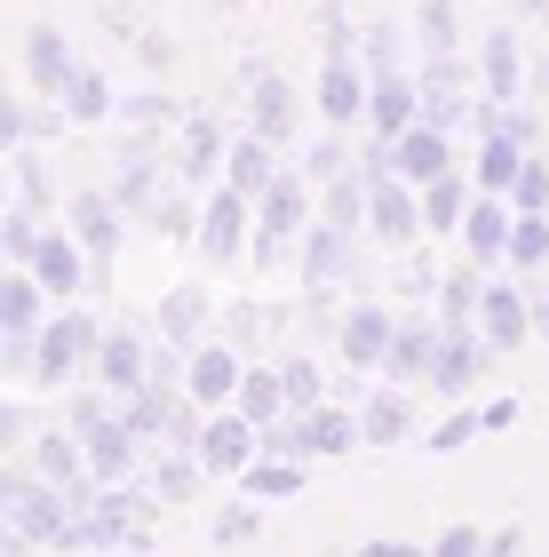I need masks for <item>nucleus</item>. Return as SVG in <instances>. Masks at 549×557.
Segmentation results:
<instances>
[{
    "instance_id": "f257e3e1",
    "label": "nucleus",
    "mask_w": 549,
    "mask_h": 557,
    "mask_svg": "<svg viewBox=\"0 0 549 557\" xmlns=\"http://www.w3.org/2000/svg\"><path fill=\"white\" fill-rule=\"evenodd\" d=\"M359 175H366V232L390 239V247H414L422 239V191L407 184V175H390L383 151H374Z\"/></svg>"
},
{
    "instance_id": "f03ea898",
    "label": "nucleus",
    "mask_w": 549,
    "mask_h": 557,
    "mask_svg": "<svg viewBox=\"0 0 549 557\" xmlns=\"http://www.w3.org/2000/svg\"><path fill=\"white\" fill-rule=\"evenodd\" d=\"M255 223H263V232H255V256L263 263H287V239H303L311 232V175H279V184H271L263 199H255Z\"/></svg>"
},
{
    "instance_id": "7ed1b4c3",
    "label": "nucleus",
    "mask_w": 549,
    "mask_h": 557,
    "mask_svg": "<svg viewBox=\"0 0 549 557\" xmlns=\"http://www.w3.org/2000/svg\"><path fill=\"white\" fill-rule=\"evenodd\" d=\"M96 319L88 311H57V319H40V335H33V383H72L80 374V359H96Z\"/></svg>"
},
{
    "instance_id": "20e7f679",
    "label": "nucleus",
    "mask_w": 549,
    "mask_h": 557,
    "mask_svg": "<svg viewBox=\"0 0 549 557\" xmlns=\"http://www.w3.org/2000/svg\"><path fill=\"white\" fill-rule=\"evenodd\" d=\"M502 359L486 335H478V319H446V335H438V359H431V391H446V398H470L478 391V374Z\"/></svg>"
},
{
    "instance_id": "39448f33",
    "label": "nucleus",
    "mask_w": 549,
    "mask_h": 557,
    "mask_svg": "<svg viewBox=\"0 0 549 557\" xmlns=\"http://www.w3.org/2000/svg\"><path fill=\"white\" fill-rule=\"evenodd\" d=\"M255 454H263V430L247 422L239 407H215L208 414V430H199V462H208V478H239Z\"/></svg>"
},
{
    "instance_id": "423d86ee",
    "label": "nucleus",
    "mask_w": 549,
    "mask_h": 557,
    "mask_svg": "<svg viewBox=\"0 0 549 557\" xmlns=\"http://www.w3.org/2000/svg\"><path fill=\"white\" fill-rule=\"evenodd\" d=\"M383 160H390V175H407V184L422 191V184H438V175L454 168V144H446V128H431V120H414V128L383 136Z\"/></svg>"
},
{
    "instance_id": "0eeeda50",
    "label": "nucleus",
    "mask_w": 549,
    "mask_h": 557,
    "mask_svg": "<svg viewBox=\"0 0 549 557\" xmlns=\"http://www.w3.org/2000/svg\"><path fill=\"white\" fill-rule=\"evenodd\" d=\"M64 223H72V239L88 247V263H112L120 232H128V208H120V191H72Z\"/></svg>"
},
{
    "instance_id": "6e6552de",
    "label": "nucleus",
    "mask_w": 549,
    "mask_h": 557,
    "mask_svg": "<svg viewBox=\"0 0 549 557\" xmlns=\"http://www.w3.org/2000/svg\"><path fill=\"white\" fill-rule=\"evenodd\" d=\"M247 223H255V199L247 191H208V208H199V247H208L215 263H239L247 256Z\"/></svg>"
},
{
    "instance_id": "1a4fd4ad",
    "label": "nucleus",
    "mask_w": 549,
    "mask_h": 557,
    "mask_svg": "<svg viewBox=\"0 0 549 557\" xmlns=\"http://www.w3.org/2000/svg\"><path fill=\"white\" fill-rule=\"evenodd\" d=\"M510 232H517L510 191H478V199H470V215H462V247H470V263H510Z\"/></svg>"
},
{
    "instance_id": "9d476101",
    "label": "nucleus",
    "mask_w": 549,
    "mask_h": 557,
    "mask_svg": "<svg viewBox=\"0 0 549 557\" xmlns=\"http://www.w3.org/2000/svg\"><path fill=\"white\" fill-rule=\"evenodd\" d=\"M390 335H398V311H383V302H351L342 326H335V350H342V367H383Z\"/></svg>"
},
{
    "instance_id": "9b49d317",
    "label": "nucleus",
    "mask_w": 549,
    "mask_h": 557,
    "mask_svg": "<svg viewBox=\"0 0 549 557\" xmlns=\"http://www.w3.org/2000/svg\"><path fill=\"white\" fill-rule=\"evenodd\" d=\"M239 383H247V367H239V343H191V398H199V407H232V398H239Z\"/></svg>"
},
{
    "instance_id": "f8f14e48",
    "label": "nucleus",
    "mask_w": 549,
    "mask_h": 557,
    "mask_svg": "<svg viewBox=\"0 0 549 557\" xmlns=\"http://www.w3.org/2000/svg\"><path fill=\"white\" fill-rule=\"evenodd\" d=\"M366 96H374V72L359 57H327V72H319V112H327V128L366 120Z\"/></svg>"
},
{
    "instance_id": "ddd939ff",
    "label": "nucleus",
    "mask_w": 549,
    "mask_h": 557,
    "mask_svg": "<svg viewBox=\"0 0 549 557\" xmlns=\"http://www.w3.org/2000/svg\"><path fill=\"white\" fill-rule=\"evenodd\" d=\"M422 120H431V128H454L462 112H478L470 104V72L454 64V57H422Z\"/></svg>"
},
{
    "instance_id": "4468645a",
    "label": "nucleus",
    "mask_w": 549,
    "mask_h": 557,
    "mask_svg": "<svg viewBox=\"0 0 549 557\" xmlns=\"http://www.w3.org/2000/svg\"><path fill=\"white\" fill-rule=\"evenodd\" d=\"M96 383H104L112 398L144 391V383H152V343L128 335V326H120V335H104V343H96Z\"/></svg>"
},
{
    "instance_id": "2eb2a0df",
    "label": "nucleus",
    "mask_w": 549,
    "mask_h": 557,
    "mask_svg": "<svg viewBox=\"0 0 549 557\" xmlns=\"http://www.w3.org/2000/svg\"><path fill=\"white\" fill-rule=\"evenodd\" d=\"M438 335H446V319H398V335H390V359H383V383H431Z\"/></svg>"
},
{
    "instance_id": "dca6fc26",
    "label": "nucleus",
    "mask_w": 549,
    "mask_h": 557,
    "mask_svg": "<svg viewBox=\"0 0 549 557\" xmlns=\"http://www.w3.org/2000/svg\"><path fill=\"white\" fill-rule=\"evenodd\" d=\"M24 271H33L48 295H80L88 287V247L72 232H40V247H33V263H24Z\"/></svg>"
},
{
    "instance_id": "f3484780",
    "label": "nucleus",
    "mask_w": 549,
    "mask_h": 557,
    "mask_svg": "<svg viewBox=\"0 0 549 557\" xmlns=\"http://www.w3.org/2000/svg\"><path fill=\"white\" fill-rule=\"evenodd\" d=\"M279 144H271V136H255V128H247L232 151H223V184H232V191H247V199H263L271 184H279Z\"/></svg>"
},
{
    "instance_id": "a211bd4d",
    "label": "nucleus",
    "mask_w": 549,
    "mask_h": 557,
    "mask_svg": "<svg viewBox=\"0 0 549 557\" xmlns=\"http://www.w3.org/2000/svg\"><path fill=\"white\" fill-rule=\"evenodd\" d=\"M478 72H486V96L494 104H517V96H526V48H517V33H486L478 40Z\"/></svg>"
},
{
    "instance_id": "6ab92c4d",
    "label": "nucleus",
    "mask_w": 549,
    "mask_h": 557,
    "mask_svg": "<svg viewBox=\"0 0 549 557\" xmlns=\"http://www.w3.org/2000/svg\"><path fill=\"white\" fill-rule=\"evenodd\" d=\"M478 335L494 343V350H517L534 335V295H517V287H486V302H478Z\"/></svg>"
},
{
    "instance_id": "aec40b11",
    "label": "nucleus",
    "mask_w": 549,
    "mask_h": 557,
    "mask_svg": "<svg viewBox=\"0 0 549 557\" xmlns=\"http://www.w3.org/2000/svg\"><path fill=\"white\" fill-rule=\"evenodd\" d=\"M33 470L48 478V486H88V446H80V430H40L33 438Z\"/></svg>"
},
{
    "instance_id": "412c9836",
    "label": "nucleus",
    "mask_w": 549,
    "mask_h": 557,
    "mask_svg": "<svg viewBox=\"0 0 549 557\" xmlns=\"http://www.w3.org/2000/svg\"><path fill=\"white\" fill-rule=\"evenodd\" d=\"M303 278H311L319 295L342 287V278H351V232H335V223H311V232H303Z\"/></svg>"
},
{
    "instance_id": "4be33fe9",
    "label": "nucleus",
    "mask_w": 549,
    "mask_h": 557,
    "mask_svg": "<svg viewBox=\"0 0 549 557\" xmlns=\"http://www.w3.org/2000/svg\"><path fill=\"white\" fill-rule=\"evenodd\" d=\"M366 120H374V128H383V136H398V128H414V120H422V88L407 81V72H374Z\"/></svg>"
},
{
    "instance_id": "5701e85b",
    "label": "nucleus",
    "mask_w": 549,
    "mask_h": 557,
    "mask_svg": "<svg viewBox=\"0 0 549 557\" xmlns=\"http://www.w3.org/2000/svg\"><path fill=\"white\" fill-rule=\"evenodd\" d=\"M24 72H33V96H64V81H72L80 64H72V48H64L57 24H40V33L24 40Z\"/></svg>"
},
{
    "instance_id": "b1692460",
    "label": "nucleus",
    "mask_w": 549,
    "mask_h": 557,
    "mask_svg": "<svg viewBox=\"0 0 549 557\" xmlns=\"http://www.w3.org/2000/svg\"><path fill=\"white\" fill-rule=\"evenodd\" d=\"M359 430H366V446H398L414 430V398H407V383H383L359 407Z\"/></svg>"
},
{
    "instance_id": "393cba45",
    "label": "nucleus",
    "mask_w": 549,
    "mask_h": 557,
    "mask_svg": "<svg viewBox=\"0 0 549 557\" xmlns=\"http://www.w3.org/2000/svg\"><path fill=\"white\" fill-rule=\"evenodd\" d=\"M144 462H152V470H144V486H152L160 502H191L199 478H208V462H199L191 446H176V454H152V446H144Z\"/></svg>"
},
{
    "instance_id": "a878e982",
    "label": "nucleus",
    "mask_w": 549,
    "mask_h": 557,
    "mask_svg": "<svg viewBox=\"0 0 549 557\" xmlns=\"http://www.w3.org/2000/svg\"><path fill=\"white\" fill-rule=\"evenodd\" d=\"M247 81H255V136L287 144L295 136V96H287V81H279V72H263V64H247Z\"/></svg>"
},
{
    "instance_id": "bb28decb",
    "label": "nucleus",
    "mask_w": 549,
    "mask_h": 557,
    "mask_svg": "<svg viewBox=\"0 0 549 557\" xmlns=\"http://www.w3.org/2000/svg\"><path fill=\"white\" fill-rule=\"evenodd\" d=\"M470 199H478V191H470V175H454V168H446L438 184H422V232H462Z\"/></svg>"
},
{
    "instance_id": "cd10ccee",
    "label": "nucleus",
    "mask_w": 549,
    "mask_h": 557,
    "mask_svg": "<svg viewBox=\"0 0 549 557\" xmlns=\"http://www.w3.org/2000/svg\"><path fill=\"white\" fill-rule=\"evenodd\" d=\"M40 278L33 271H9L0 278V335H40Z\"/></svg>"
},
{
    "instance_id": "c85d7f7f",
    "label": "nucleus",
    "mask_w": 549,
    "mask_h": 557,
    "mask_svg": "<svg viewBox=\"0 0 549 557\" xmlns=\"http://www.w3.org/2000/svg\"><path fill=\"white\" fill-rule=\"evenodd\" d=\"M303 430H311V462L319 454H351L366 430H359V414L351 407H327V398H319V407H303Z\"/></svg>"
},
{
    "instance_id": "c756f323",
    "label": "nucleus",
    "mask_w": 549,
    "mask_h": 557,
    "mask_svg": "<svg viewBox=\"0 0 549 557\" xmlns=\"http://www.w3.org/2000/svg\"><path fill=\"white\" fill-rule=\"evenodd\" d=\"M208 319H215L208 287H176V295L160 302V335L167 343H199V335H208Z\"/></svg>"
},
{
    "instance_id": "7c9ffc66",
    "label": "nucleus",
    "mask_w": 549,
    "mask_h": 557,
    "mask_svg": "<svg viewBox=\"0 0 549 557\" xmlns=\"http://www.w3.org/2000/svg\"><path fill=\"white\" fill-rule=\"evenodd\" d=\"M232 407L247 414V422H279V414H295L287 407V383H279V367H247V383H239V398H232Z\"/></svg>"
},
{
    "instance_id": "2f4dec72",
    "label": "nucleus",
    "mask_w": 549,
    "mask_h": 557,
    "mask_svg": "<svg viewBox=\"0 0 549 557\" xmlns=\"http://www.w3.org/2000/svg\"><path fill=\"white\" fill-rule=\"evenodd\" d=\"M239 486L255 502H287V494H303V462H287V454H255V462L239 470Z\"/></svg>"
},
{
    "instance_id": "473e14b6",
    "label": "nucleus",
    "mask_w": 549,
    "mask_h": 557,
    "mask_svg": "<svg viewBox=\"0 0 549 557\" xmlns=\"http://www.w3.org/2000/svg\"><path fill=\"white\" fill-rule=\"evenodd\" d=\"M517 168H526V144H517V136H502V128L478 136V191H510Z\"/></svg>"
},
{
    "instance_id": "72a5a7b5",
    "label": "nucleus",
    "mask_w": 549,
    "mask_h": 557,
    "mask_svg": "<svg viewBox=\"0 0 549 557\" xmlns=\"http://www.w3.org/2000/svg\"><path fill=\"white\" fill-rule=\"evenodd\" d=\"M319 223H335V232L359 239V223H366V175H335L327 199H319Z\"/></svg>"
},
{
    "instance_id": "f704fd0d",
    "label": "nucleus",
    "mask_w": 549,
    "mask_h": 557,
    "mask_svg": "<svg viewBox=\"0 0 549 557\" xmlns=\"http://www.w3.org/2000/svg\"><path fill=\"white\" fill-rule=\"evenodd\" d=\"M486 263H462V271H446L438 278V319H478V302H486Z\"/></svg>"
},
{
    "instance_id": "c9c22d12",
    "label": "nucleus",
    "mask_w": 549,
    "mask_h": 557,
    "mask_svg": "<svg viewBox=\"0 0 549 557\" xmlns=\"http://www.w3.org/2000/svg\"><path fill=\"white\" fill-rule=\"evenodd\" d=\"M414 33H422V57H454V0H422L414 9Z\"/></svg>"
},
{
    "instance_id": "e433bc0d",
    "label": "nucleus",
    "mask_w": 549,
    "mask_h": 557,
    "mask_svg": "<svg viewBox=\"0 0 549 557\" xmlns=\"http://www.w3.org/2000/svg\"><path fill=\"white\" fill-rule=\"evenodd\" d=\"M510 263L517 271H549V215L517 208V232H510Z\"/></svg>"
},
{
    "instance_id": "4c0bfd02",
    "label": "nucleus",
    "mask_w": 549,
    "mask_h": 557,
    "mask_svg": "<svg viewBox=\"0 0 549 557\" xmlns=\"http://www.w3.org/2000/svg\"><path fill=\"white\" fill-rule=\"evenodd\" d=\"M64 112H72V120H104V112H112V88H104V72H88V64L72 72V81H64Z\"/></svg>"
},
{
    "instance_id": "58836bf2",
    "label": "nucleus",
    "mask_w": 549,
    "mask_h": 557,
    "mask_svg": "<svg viewBox=\"0 0 549 557\" xmlns=\"http://www.w3.org/2000/svg\"><path fill=\"white\" fill-rule=\"evenodd\" d=\"M176 168H184V184H208V175L223 168V160H215V120H191V136H184V160H176Z\"/></svg>"
},
{
    "instance_id": "ea45409f",
    "label": "nucleus",
    "mask_w": 549,
    "mask_h": 557,
    "mask_svg": "<svg viewBox=\"0 0 549 557\" xmlns=\"http://www.w3.org/2000/svg\"><path fill=\"white\" fill-rule=\"evenodd\" d=\"M279 383H287V407H295V414L319 407V367L303 359V350H279Z\"/></svg>"
},
{
    "instance_id": "a19ab883",
    "label": "nucleus",
    "mask_w": 549,
    "mask_h": 557,
    "mask_svg": "<svg viewBox=\"0 0 549 557\" xmlns=\"http://www.w3.org/2000/svg\"><path fill=\"white\" fill-rule=\"evenodd\" d=\"M144 223H160V239H199V208L184 191H160V208L144 215Z\"/></svg>"
},
{
    "instance_id": "79ce46f5",
    "label": "nucleus",
    "mask_w": 549,
    "mask_h": 557,
    "mask_svg": "<svg viewBox=\"0 0 549 557\" xmlns=\"http://www.w3.org/2000/svg\"><path fill=\"white\" fill-rule=\"evenodd\" d=\"M510 208L549 215V160H534V151H526V168H517V184H510Z\"/></svg>"
},
{
    "instance_id": "37998d69",
    "label": "nucleus",
    "mask_w": 549,
    "mask_h": 557,
    "mask_svg": "<svg viewBox=\"0 0 549 557\" xmlns=\"http://www.w3.org/2000/svg\"><path fill=\"white\" fill-rule=\"evenodd\" d=\"M271 326H279V319H271V311H263V302H239V311H232V319H223V343H239V350H255V343L271 335Z\"/></svg>"
},
{
    "instance_id": "c03bdc74",
    "label": "nucleus",
    "mask_w": 549,
    "mask_h": 557,
    "mask_svg": "<svg viewBox=\"0 0 549 557\" xmlns=\"http://www.w3.org/2000/svg\"><path fill=\"white\" fill-rule=\"evenodd\" d=\"M342 168H351V151H342V136H319V144H311V160H303V175H311V184H335Z\"/></svg>"
},
{
    "instance_id": "a18cd8bd",
    "label": "nucleus",
    "mask_w": 549,
    "mask_h": 557,
    "mask_svg": "<svg viewBox=\"0 0 549 557\" xmlns=\"http://www.w3.org/2000/svg\"><path fill=\"white\" fill-rule=\"evenodd\" d=\"M359 64H366V72H398V24H366Z\"/></svg>"
},
{
    "instance_id": "49530a36",
    "label": "nucleus",
    "mask_w": 549,
    "mask_h": 557,
    "mask_svg": "<svg viewBox=\"0 0 549 557\" xmlns=\"http://www.w3.org/2000/svg\"><path fill=\"white\" fill-rule=\"evenodd\" d=\"M24 144H33V112L16 96H0V151H24Z\"/></svg>"
},
{
    "instance_id": "de8ad7c7",
    "label": "nucleus",
    "mask_w": 549,
    "mask_h": 557,
    "mask_svg": "<svg viewBox=\"0 0 549 557\" xmlns=\"http://www.w3.org/2000/svg\"><path fill=\"white\" fill-rule=\"evenodd\" d=\"M431 557H486V534L478 525H446V534L431 542Z\"/></svg>"
},
{
    "instance_id": "09e8293b",
    "label": "nucleus",
    "mask_w": 549,
    "mask_h": 557,
    "mask_svg": "<svg viewBox=\"0 0 549 557\" xmlns=\"http://www.w3.org/2000/svg\"><path fill=\"white\" fill-rule=\"evenodd\" d=\"M470 430H486V414H446V422L431 430V454H454V446H470Z\"/></svg>"
},
{
    "instance_id": "8fccbe9b",
    "label": "nucleus",
    "mask_w": 549,
    "mask_h": 557,
    "mask_svg": "<svg viewBox=\"0 0 549 557\" xmlns=\"http://www.w3.org/2000/svg\"><path fill=\"white\" fill-rule=\"evenodd\" d=\"M319 48H327V57H351V33H342V0H319Z\"/></svg>"
},
{
    "instance_id": "3c124183",
    "label": "nucleus",
    "mask_w": 549,
    "mask_h": 557,
    "mask_svg": "<svg viewBox=\"0 0 549 557\" xmlns=\"http://www.w3.org/2000/svg\"><path fill=\"white\" fill-rule=\"evenodd\" d=\"M247 534H255V494H247V502H232V510L215 518V542H247Z\"/></svg>"
},
{
    "instance_id": "603ef678",
    "label": "nucleus",
    "mask_w": 549,
    "mask_h": 557,
    "mask_svg": "<svg viewBox=\"0 0 549 557\" xmlns=\"http://www.w3.org/2000/svg\"><path fill=\"white\" fill-rule=\"evenodd\" d=\"M128 120H136V128H167V96H136Z\"/></svg>"
},
{
    "instance_id": "864d4df0",
    "label": "nucleus",
    "mask_w": 549,
    "mask_h": 557,
    "mask_svg": "<svg viewBox=\"0 0 549 557\" xmlns=\"http://www.w3.org/2000/svg\"><path fill=\"white\" fill-rule=\"evenodd\" d=\"M9 446H24V407H16V398H0V454H9Z\"/></svg>"
},
{
    "instance_id": "5fc2aeb1",
    "label": "nucleus",
    "mask_w": 549,
    "mask_h": 557,
    "mask_svg": "<svg viewBox=\"0 0 549 557\" xmlns=\"http://www.w3.org/2000/svg\"><path fill=\"white\" fill-rule=\"evenodd\" d=\"M359 557H431L422 542H359Z\"/></svg>"
},
{
    "instance_id": "6e6d98bb",
    "label": "nucleus",
    "mask_w": 549,
    "mask_h": 557,
    "mask_svg": "<svg viewBox=\"0 0 549 557\" xmlns=\"http://www.w3.org/2000/svg\"><path fill=\"white\" fill-rule=\"evenodd\" d=\"M526 549V534H517V525H502V534H486V557H517Z\"/></svg>"
},
{
    "instance_id": "4d7b16f0",
    "label": "nucleus",
    "mask_w": 549,
    "mask_h": 557,
    "mask_svg": "<svg viewBox=\"0 0 549 557\" xmlns=\"http://www.w3.org/2000/svg\"><path fill=\"white\" fill-rule=\"evenodd\" d=\"M526 96H534V104H549V64H534V72H526Z\"/></svg>"
},
{
    "instance_id": "13d9d810",
    "label": "nucleus",
    "mask_w": 549,
    "mask_h": 557,
    "mask_svg": "<svg viewBox=\"0 0 549 557\" xmlns=\"http://www.w3.org/2000/svg\"><path fill=\"white\" fill-rule=\"evenodd\" d=\"M534 335L549 343V287H534Z\"/></svg>"
},
{
    "instance_id": "bf43d9fd",
    "label": "nucleus",
    "mask_w": 549,
    "mask_h": 557,
    "mask_svg": "<svg viewBox=\"0 0 549 557\" xmlns=\"http://www.w3.org/2000/svg\"><path fill=\"white\" fill-rule=\"evenodd\" d=\"M9 208H16V175H0V223H9Z\"/></svg>"
},
{
    "instance_id": "052dcab7",
    "label": "nucleus",
    "mask_w": 549,
    "mask_h": 557,
    "mask_svg": "<svg viewBox=\"0 0 549 557\" xmlns=\"http://www.w3.org/2000/svg\"><path fill=\"white\" fill-rule=\"evenodd\" d=\"M517 9H549V0H517Z\"/></svg>"
},
{
    "instance_id": "680f3d73",
    "label": "nucleus",
    "mask_w": 549,
    "mask_h": 557,
    "mask_svg": "<svg viewBox=\"0 0 549 557\" xmlns=\"http://www.w3.org/2000/svg\"><path fill=\"white\" fill-rule=\"evenodd\" d=\"M215 9H239V0H215Z\"/></svg>"
},
{
    "instance_id": "e2e57ef3",
    "label": "nucleus",
    "mask_w": 549,
    "mask_h": 557,
    "mask_svg": "<svg viewBox=\"0 0 549 557\" xmlns=\"http://www.w3.org/2000/svg\"><path fill=\"white\" fill-rule=\"evenodd\" d=\"M16 557H33V549H16Z\"/></svg>"
}]
</instances>
